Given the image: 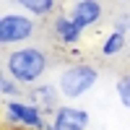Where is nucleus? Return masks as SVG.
I'll use <instances>...</instances> for the list:
<instances>
[{"instance_id": "nucleus-16", "label": "nucleus", "mask_w": 130, "mask_h": 130, "mask_svg": "<svg viewBox=\"0 0 130 130\" xmlns=\"http://www.w3.org/2000/svg\"><path fill=\"white\" fill-rule=\"evenodd\" d=\"M122 3H130V0H122Z\"/></svg>"}, {"instance_id": "nucleus-2", "label": "nucleus", "mask_w": 130, "mask_h": 130, "mask_svg": "<svg viewBox=\"0 0 130 130\" xmlns=\"http://www.w3.org/2000/svg\"><path fill=\"white\" fill-rule=\"evenodd\" d=\"M96 81H99V70L91 62H73L60 73L57 89L65 99H81L96 86Z\"/></svg>"}, {"instance_id": "nucleus-13", "label": "nucleus", "mask_w": 130, "mask_h": 130, "mask_svg": "<svg viewBox=\"0 0 130 130\" xmlns=\"http://www.w3.org/2000/svg\"><path fill=\"white\" fill-rule=\"evenodd\" d=\"M112 26H115L112 31H122V34H127V31H130V16H127V13H122V16H117Z\"/></svg>"}, {"instance_id": "nucleus-10", "label": "nucleus", "mask_w": 130, "mask_h": 130, "mask_svg": "<svg viewBox=\"0 0 130 130\" xmlns=\"http://www.w3.org/2000/svg\"><path fill=\"white\" fill-rule=\"evenodd\" d=\"M125 47H127V34H122V31H112V34L104 39V44H102V55L104 57H115V55H120Z\"/></svg>"}, {"instance_id": "nucleus-14", "label": "nucleus", "mask_w": 130, "mask_h": 130, "mask_svg": "<svg viewBox=\"0 0 130 130\" xmlns=\"http://www.w3.org/2000/svg\"><path fill=\"white\" fill-rule=\"evenodd\" d=\"M47 130H60V127H57V125H52V122H50V125H47Z\"/></svg>"}, {"instance_id": "nucleus-1", "label": "nucleus", "mask_w": 130, "mask_h": 130, "mask_svg": "<svg viewBox=\"0 0 130 130\" xmlns=\"http://www.w3.org/2000/svg\"><path fill=\"white\" fill-rule=\"evenodd\" d=\"M50 70V57L42 47H18L5 55V73L18 83H37Z\"/></svg>"}, {"instance_id": "nucleus-12", "label": "nucleus", "mask_w": 130, "mask_h": 130, "mask_svg": "<svg viewBox=\"0 0 130 130\" xmlns=\"http://www.w3.org/2000/svg\"><path fill=\"white\" fill-rule=\"evenodd\" d=\"M117 99L122 102V107H127L130 109V73H125L122 78H117Z\"/></svg>"}, {"instance_id": "nucleus-6", "label": "nucleus", "mask_w": 130, "mask_h": 130, "mask_svg": "<svg viewBox=\"0 0 130 130\" xmlns=\"http://www.w3.org/2000/svg\"><path fill=\"white\" fill-rule=\"evenodd\" d=\"M89 112L78 107H57L52 112V125H57L60 130H89Z\"/></svg>"}, {"instance_id": "nucleus-11", "label": "nucleus", "mask_w": 130, "mask_h": 130, "mask_svg": "<svg viewBox=\"0 0 130 130\" xmlns=\"http://www.w3.org/2000/svg\"><path fill=\"white\" fill-rule=\"evenodd\" d=\"M0 91H3V96L21 99V83L13 78V75H8V73H3V78H0Z\"/></svg>"}, {"instance_id": "nucleus-4", "label": "nucleus", "mask_w": 130, "mask_h": 130, "mask_svg": "<svg viewBox=\"0 0 130 130\" xmlns=\"http://www.w3.org/2000/svg\"><path fill=\"white\" fill-rule=\"evenodd\" d=\"M5 120L10 125L26 127V130H47L44 112L39 109L34 102H24V99H8L5 102Z\"/></svg>"}, {"instance_id": "nucleus-3", "label": "nucleus", "mask_w": 130, "mask_h": 130, "mask_svg": "<svg viewBox=\"0 0 130 130\" xmlns=\"http://www.w3.org/2000/svg\"><path fill=\"white\" fill-rule=\"evenodd\" d=\"M37 31V21L29 13H3L0 16V44H21L29 42Z\"/></svg>"}, {"instance_id": "nucleus-7", "label": "nucleus", "mask_w": 130, "mask_h": 130, "mask_svg": "<svg viewBox=\"0 0 130 130\" xmlns=\"http://www.w3.org/2000/svg\"><path fill=\"white\" fill-rule=\"evenodd\" d=\"M52 31H55V37L60 39V44H75V42L81 39V34H83V31L73 24L70 16H55Z\"/></svg>"}, {"instance_id": "nucleus-15", "label": "nucleus", "mask_w": 130, "mask_h": 130, "mask_svg": "<svg viewBox=\"0 0 130 130\" xmlns=\"http://www.w3.org/2000/svg\"><path fill=\"white\" fill-rule=\"evenodd\" d=\"M127 50H130V31H127Z\"/></svg>"}, {"instance_id": "nucleus-9", "label": "nucleus", "mask_w": 130, "mask_h": 130, "mask_svg": "<svg viewBox=\"0 0 130 130\" xmlns=\"http://www.w3.org/2000/svg\"><path fill=\"white\" fill-rule=\"evenodd\" d=\"M57 94H60L57 86H39V89L31 91V99H34V104L42 112H55L57 109Z\"/></svg>"}, {"instance_id": "nucleus-8", "label": "nucleus", "mask_w": 130, "mask_h": 130, "mask_svg": "<svg viewBox=\"0 0 130 130\" xmlns=\"http://www.w3.org/2000/svg\"><path fill=\"white\" fill-rule=\"evenodd\" d=\"M13 3L24 10V13L34 16V18H47L55 13L57 8V0H13Z\"/></svg>"}, {"instance_id": "nucleus-5", "label": "nucleus", "mask_w": 130, "mask_h": 130, "mask_svg": "<svg viewBox=\"0 0 130 130\" xmlns=\"http://www.w3.org/2000/svg\"><path fill=\"white\" fill-rule=\"evenodd\" d=\"M102 16H104V5H102V0H78V3L73 5V10H70L73 24L78 26L81 31L91 29L94 24H99Z\"/></svg>"}]
</instances>
